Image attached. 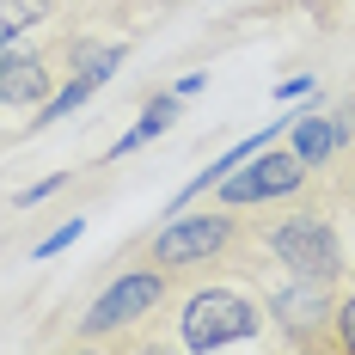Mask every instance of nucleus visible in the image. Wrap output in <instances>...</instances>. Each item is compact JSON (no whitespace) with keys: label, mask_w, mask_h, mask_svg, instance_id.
<instances>
[{"label":"nucleus","mask_w":355,"mask_h":355,"mask_svg":"<svg viewBox=\"0 0 355 355\" xmlns=\"http://www.w3.org/2000/svg\"><path fill=\"white\" fill-rule=\"evenodd\" d=\"M263 245L276 251V263H288V276L300 282H337L343 276V245L331 233L324 214H288L263 233Z\"/></svg>","instance_id":"1"},{"label":"nucleus","mask_w":355,"mask_h":355,"mask_svg":"<svg viewBox=\"0 0 355 355\" xmlns=\"http://www.w3.org/2000/svg\"><path fill=\"white\" fill-rule=\"evenodd\" d=\"M257 300L245 294H233V288H202V294H190L184 300V343L190 349H227V343H245L257 337Z\"/></svg>","instance_id":"2"},{"label":"nucleus","mask_w":355,"mask_h":355,"mask_svg":"<svg viewBox=\"0 0 355 355\" xmlns=\"http://www.w3.org/2000/svg\"><path fill=\"white\" fill-rule=\"evenodd\" d=\"M159 300H166V270L153 263V270H129V276H116V282L92 300V313H86V337H110V331H129V324H141L147 313H159Z\"/></svg>","instance_id":"3"},{"label":"nucleus","mask_w":355,"mask_h":355,"mask_svg":"<svg viewBox=\"0 0 355 355\" xmlns=\"http://www.w3.org/2000/svg\"><path fill=\"white\" fill-rule=\"evenodd\" d=\"M227 245H233V220L227 214H178L172 227L153 233L147 257L159 270H190V263H214Z\"/></svg>","instance_id":"4"},{"label":"nucleus","mask_w":355,"mask_h":355,"mask_svg":"<svg viewBox=\"0 0 355 355\" xmlns=\"http://www.w3.org/2000/svg\"><path fill=\"white\" fill-rule=\"evenodd\" d=\"M306 184V159L300 153H257V166H233V172L220 178L214 190H220V202H233V209H251V202H276V196H294Z\"/></svg>","instance_id":"5"},{"label":"nucleus","mask_w":355,"mask_h":355,"mask_svg":"<svg viewBox=\"0 0 355 355\" xmlns=\"http://www.w3.org/2000/svg\"><path fill=\"white\" fill-rule=\"evenodd\" d=\"M43 92H49V68L25 49H12V31H0V105H31Z\"/></svg>","instance_id":"6"},{"label":"nucleus","mask_w":355,"mask_h":355,"mask_svg":"<svg viewBox=\"0 0 355 355\" xmlns=\"http://www.w3.org/2000/svg\"><path fill=\"white\" fill-rule=\"evenodd\" d=\"M276 129H282V123H270V129H263V135H251V141H239V147H227V153H220V159H214L209 172L202 178H190V190H184V196H178L172 209H184V202H190V196H202V190H214V184H220V178L233 172V166H239V159H257V147L270 141V135H276Z\"/></svg>","instance_id":"7"},{"label":"nucleus","mask_w":355,"mask_h":355,"mask_svg":"<svg viewBox=\"0 0 355 355\" xmlns=\"http://www.w3.org/2000/svg\"><path fill=\"white\" fill-rule=\"evenodd\" d=\"M276 313H282L294 331H313L319 319H331L324 313V294H319V282H306V288H288V294H276Z\"/></svg>","instance_id":"8"},{"label":"nucleus","mask_w":355,"mask_h":355,"mask_svg":"<svg viewBox=\"0 0 355 355\" xmlns=\"http://www.w3.org/2000/svg\"><path fill=\"white\" fill-rule=\"evenodd\" d=\"M172 116H178V92H166V98H153V105L141 110V123H135V129H129L123 141L110 147V153H135L141 141H153V135H166V129H172Z\"/></svg>","instance_id":"9"},{"label":"nucleus","mask_w":355,"mask_h":355,"mask_svg":"<svg viewBox=\"0 0 355 355\" xmlns=\"http://www.w3.org/2000/svg\"><path fill=\"white\" fill-rule=\"evenodd\" d=\"M294 153H300L306 166H324V159L337 153V129H331L324 116H300V123H294Z\"/></svg>","instance_id":"10"},{"label":"nucleus","mask_w":355,"mask_h":355,"mask_svg":"<svg viewBox=\"0 0 355 355\" xmlns=\"http://www.w3.org/2000/svg\"><path fill=\"white\" fill-rule=\"evenodd\" d=\"M331 324H337V349H355V294H343V300H337Z\"/></svg>","instance_id":"11"},{"label":"nucleus","mask_w":355,"mask_h":355,"mask_svg":"<svg viewBox=\"0 0 355 355\" xmlns=\"http://www.w3.org/2000/svg\"><path fill=\"white\" fill-rule=\"evenodd\" d=\"M80 233H86V220H68V227H62V233H49V239H43V245H37V257H55V251H62V245H73V239H80Z\"/></svg>","instance_id":"12"},{"label":"nucleus","mask_w":355,"mask_h":355,"mask_svg":"<svg viewBox=\"0 0 355 355\" xmlns=\"http://www.w3.org/2000/svg\"><path fill=\"white\" fill-rule=\"evenodd\" d=\"M62 184H68V172H55V178H43V184H31V190H25L19 202H43V196H55Z\"/></svg>","instance_id":"13"},{"label":"nucleus","mask_w":355,"mask_h":355,"mask_svg":"<svg viewBox=\"0 0 355 355\" xmlns=\"http://www.w3.org/2000/svg\"><path fill=\"white\" fill-rule=\"evenodd\" d=\"M300 92H313V80H306V73H294V80L276 86V98H300Z\"/></svg>","instance_id":"14"},{"label":"nucleus","mask_w":355,"mask_h":355,"mask_svg":"<svg viewBox=\"0 0 355 355\" xmlns=\"http://www.w3.org/2000/svg\"><path fill=\"white\" fill-rule=\"evenodd\" d=\"M202 86H209V73H184V80H178V98H190V92H202Z\"/></svg>","instance_id":"15"}]
</instances>
